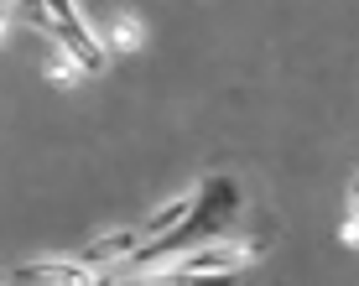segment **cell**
Masks as SVG:
<instances>
[{
  "label": "cell",
  "mask_w": 359,
  "mask_h": 286,
  "mask_svg": "<svg viewBox=\"0 0 359 286\" xmlns=\"http://www.w3.org/2000/svg\"><path fill=\"white\" fill-rule=\"evenodd\" d=\"M99 276H104V271L83 266L79 255H68V260H21L16 266L21 286H99Z\"/></svg>",
  "instance_id": "cell-2"
},
{
  "label": "cell",
  "mask_w": 359,
  "mask_h": 286,
  "mask_svg": "<svg viewBox=\"0 0 359 286\" xmlns=\"http://www.w3.org/2000/svg\"><path fill=\"white\" fill-rule=\"evenodd\" d=\"M188 208H193V193H182V198H172V203H162V208H151L135 229H141V240L151 245V240H162V234H172L182 219H188Z\"/></svg>",
  "instance_id": "cell-5"
},
{
  "label": "cell",
  "mask_w": 359,
  "mask_h": 286,
  "mask_svg": "<svg viewBox=\"0 0 359 286\" xmlns=\"http://www.w3.org/2000/svg\"><path fill=\"white\" fill-rule=\"evenodd\" d=\"M349 203H354V208H359V177H354V188H349Z\"/></svg>",
  "instance_id": "cell-8"
},
{
  "label": "cell",
  "mask_w": 359,
  "mask_h": 286,
  "mask_svg": "<svg viewBox=\"0 0 359 286\" xmlns=\"http://www.w3.org/2000/svg\"><path fill=\"white\" fill-rule=\"evenodd\" d=\"M42 11L53 16V27H68V21H79V6H73V0H42Z\"/></svg>",
  "instance_id": "cell-7"
},
{
  "label": "cell",
  "mask_w": 359,
  "mask_h": 286,
  "mask_svg": "<svg viewBox=\"0 0 359 286\" xmlns=\"http://www.w3.org/2000/svg\"><path fill=\"white\" fill-rule=\"evenodd\" d=\"M109 47H115V53H135V47H141V27H135V16H120V21H115Z\"/></svg>",
  "instance_id": "cell-6"
},
{
  "label": "cell",
  "mask_w": 359,
  "mask_h": 286,
  "mask_svg": "<svg viewBox=\"0 0 359 286\" xmlns=\"http://www.w3.org/2000/svg\"><path fill=\"white\" fill-rule=\"evenodd\" d=\"M271 250V234H255V240H229V234H219V240H203L193 245V250L172 255L167 271H182V276H214V271H240L250 266L255 255Z\"/></svg>",
  "instance_id": "cell-1"
},
{
  "label": "cell",
  "mask_w": 359,
  "mask_h": 286,
  "mask_svg": "<svg viewBox=\"0 0 359 286\" xmlns=\"http://www.w3.org/2000/svg\"><path fill=\"white\" fill-rule=\"evenodd\" d=\"M0 27H6V6H0Z\"/></svg>",
  "instance_id": "cell-9"
},
{
  "label": "cell",
  "mask_w": 359,
  "mask_h": 286,
  "mask_svg": "<svg viewBox=\"0 0 359 286\" xmlns=\"http://www.w3.org/2000/svg\"><path fill=\"white\" fill-rule=\"evenodd\" d=\"M53 36L63 42V53L73 57V68L83 73V79H99V73L109 68V47L99 42V36L83 27V21H68V27H53Z\"/></svg>",
  "instance_id": "cell-3"
},
{
  "label": "cell",
  "mask_w": 359,
  "mask_h": 286,
  "mask_svg": "<svg viewBox=\"0 0 359 286\" xmlns=\"http://www.w3.org/2000/svg\"><path fill=\"white\" fill-rule=\"evenodd\" d=\"M0 6H11V0H0Z\"/></svg>",
  "instance_id": "cell-10"
},
{
  "label": "cell",
  "mask_w": 359,
  "mask_h": 286,
  "mask_svg": "<svg viewBox=\"0 0 359 286\" xmlns=\"http://www.w3.org/2000/svg\"><path fill=\"white\" fill-rule=\"evenodd\" d=\"M141 245H146L141 229H109V234H94V240L79 250V260H83V266H94V271H109V266H126Z\"/></svg>",
  "instance_id": "cell-4"
}]
</instances>
